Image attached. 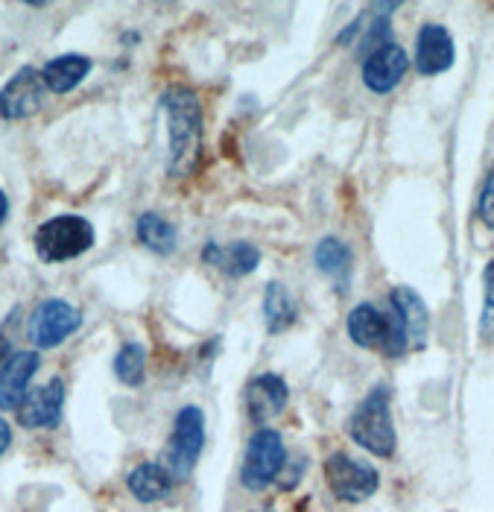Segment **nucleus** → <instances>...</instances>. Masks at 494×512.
<instances>
[{"label":"nucleus","instance_id":"1a4fd4ad","mask_svg":"<svg viewBox=\"0 0 494 512\" xmlns=\"http://www.w3.org/2000/svg\"><path fill=\"white\" fill-rule=\"evenodd\" d=\"M454 33L445 24H424L416 36V71L421 77H439L454 68Z\"/></svg>","mask_w":494,"mask_h":512},{"label":"nucleus","instance_id":"f03ea898","mask_svg":"<svg viewBox=\"0 0 494 512\" xmlns=\"http://www.w3.org/2000/svg\"><path fill=\"white\" fill-rule=\"evenodd\" d=\"M94 226L79 214H59L53 220H44L36 229L33 246L44 264H65L85 255L94 246Z\"/></svg>","mask_w":494,"mask_h":512},{"label":"nucleus","instance_id":"ddd939ff","mask_svg":"<svg viewBox=\"0 0 494 512\" xmlns=\"http://www.w3.org/2000/svg\"><path fill=\"white\" fill-rule=\"evenodd\" d=\"M287 398H290V390H287L284 378L266 372V375H258L255 381H249V387H246V413L252 422L275 419L287 407Z\"/></svg>","mask_w":494,"mask_h":512},{"label":"nucleus","instance_id":"a878e982","mask_svg":"<svg viewBox=\"0 0 494 512\" xmlns=\"http://www.w3.org/2000/svg\"><path fill=\"white\" fill-rule=\"evenodd\" d=\"M9 220V197L0 191V223H6Z\"/></svg>","mask_w":494,"mask_h":512},{"label":"nucleus","instance_id":"5701e85b","mask_svg":"<svg viewBox=\"0 0 494 512\" xmlns=\"http://www.w3.org/2000/svg\"><path fill=\"white\" fill-rule=\"evenodd\" d=\"M480 334L494 340V258L483 270V316H480Z\"/></svg>","mask_w":494,"mask_h":512},{"label":"nucleus","instance_id":"423d86ee","mask_svg":"<svg viewBox=\"0 0 494 512\" xmlns=\"http://www.w3.org/2000/svg\"><path fill=\"white\" fill-rule=\"evenodd\" d=\"M325 480L331 486V495L342 504H363L380 486L378 469L348 454H334L325 460Z\"/></svg>","mask_w":494,"mask_h":512},{"label":"nucleus","instance_id":"b1692460","mask_svg":"<svg viewBox=\"0 0 494 512\" xmlns=\"http://www.w3.org/2000/svg\"><path fill=\"white\" fill-rule=\"evenodd\" d=\"M477 217L483 220L486 229L494 232V164L483 182V191H480V199H477Z\"/></svg>","mask_w":494,"mask_h":512},{"label":"nucleus","instance_id":"f257e3e1","mask_svg":"<svg viewBox=\"0 0 494 512\" xmlns=\"http://www.w3.org/2000/svg\"><path fill=\"white\" fill-rule=\"evenodd\" d=\"M158 106L167 123V176L185 179L202 156V103L193 88L170 85Z\"/></svg>","mask_w":494,"mask_h":512},{"label":"nucleus","instance_id":"7ed1b4c3","mask_svg":"<svg viewBox=\"0 0 494 512\" xmlns=\"http://www.w3.org/2000/svg\"><path fill=\"white\" fill-rule=\"evenodd\" d=\"M348 434L360 448H366L375 457L395 454V425H392V413H389V390L386 387H375L357 404V410L348 419Z\"/></svg>","mask_w":494,"mask_h":512},{"label":"nucleus","instance_id":"4be33fe9","mask_svg":"<svg viewBox=\"0 0 494 512\" xmlns=\"http://www.w3.org/2000/svg\"><path fill=\"white\" fill-rule=\"evenodd\" d=\"M261 267V249H255L252 243L240 240V243H231L223 249V258H220V270L231 278L252 276L255 270Z\"/></svg>","mask_w":494,"mask_h":512},{"label":"nucleus","instance_id":"dca6fc26","mask_svg":"<svg viewBox=\"0 0 494 512\" xmlns=\"http://www.w3.org/2000/svg\"><path fill=\"white\" fill-rule=\"evenodd\" d=\"M41 74H44L50 94H71L74 88L82 85V79L91 74V59L82 53H62V56L50 59L41 68Z\"/></svg>","mask_w":494,"mask_h":512},{"label":"nucleus","instance_id":"aec40b11","mask_svg":"<svg viewBox=\"0 0 494 512\" xmlns=\"http://www.w3.org/2000/svg\"><path fill=\"white\" fill-rule=\"evenodd\" d=\"M313 261H316L319 273L331 276L334 281H340V284L348 281V276H351V264H354L348 243H342L340 237H322V240L316 243V249H313Z\"/></svg>","mask_w":494,"mask_h":512},{"label":"nucleus","instance_id":"0eeeda50","mask_svg":"<svg viewBox=\"0 0 494 512\" xmlns=\"http://www.w3.org/2000/svg\"><path fill=\"white\" fill-rule=\"evenodd\" d=\"M82 325V314L65 299H44L30 316V340L36 349H56L74 337Z\"/></svg>","mask_w":494,"mask_h":512},{"label":"nucleus","instance_id":"9b49d317","mask_svg":"<svg viewBox=\"0 0 494 512\" xmlns=\"http://www.w3.org/2000/svg\"><path fill=\"white\" fill-rule=\"evenodd\" d=\"M38 366H41V355L33 352V349L12 352L6 357L3 372H0V407L6 413L21 410V404L30 395V381L36 378Z\"/></svg>","mask_w":494,"mask_h":512},{"label":"nucleus","instance_id":"4468645a","mask_svg":"<svg viewBox=\"0 0 494 512\" xmlns=\"http://www.w3.org/2000/svg\"><path fill=\"white\" fill-rule=\"evenodd\" d=\"M348 337L354 346L360 349H372V352H383L389 346V316L380 314L375 305H357L348 314Z\"/></svg>","mask_w":494,"mask_h":512},{"label":"nucleus","instance_id":"412c9836","mask_svg":"<svg viewBox=\"0 0 494 512\" xmlns=\"http://www.w3.org/2000/svg\"><path fill=\"white\" fill-rule=\"evenodd\" d=\"M114 375L126 387H141L147 375V349L141 343H123L114 355Z\"/></svg>","mask_w":494,"mask_h":512},{"label":"nucleus","instance_id":"20e7f679","mask_svg":"<svg viewBox=\"0 0 494 512\" xmlns=\"http://www.w3.org/2000/svg\"><path fill=\"white\" fill-rule=\"evenodd\" d=\"M284 466H287V448H284L281 434L272 428H261L246 445V457L240 466V483L249 492H264L266 486H272L278 480Z\"/></svg>","mask_w":494,"mask_h":512},{"label":"nucleus","instance_id":"39448f33","mask_svg":"<svg viewBox=\"0 0 494 512\" xmlns=\"http://www.w3.org/2000/svg\"><path fill=\"white\" fill-rule=\"evenodd\" d=\"M202 448H205V413L199 407H182L173 422L164 469L173 474V480H188Z\"/></svg>","mask_w":494,"mask_h":512},{"label":"nucleus","instance_id":"f3484780","mask_svg":"<svg viewBox=\"0 0 494 512\" xmlns=\"http://www.w3.org/2000/svg\"><path fill=\"white\" fill-rule=\"evenodd\" d=\"M173 483H176L173 474L167 472L161 463H141V466H135L129 472V477H126V486H129L132 498L141 501V504H158V501H164L170 495Z\"/></svg>","mask_w":494,"mask_h":512},{"label":"nucleus","instance_id":"393cba45","mask_svg":"<svg viewBox=\"0 0 494 512\" xmlns=\"http://www.w3.org/2000/svg\"><path fill=\"white\" fill-rule=\"evenodd\" d=\"M12 445V428L9 422H0V451H6Z\"/></svg>","mask_w":494,"mask_h":512},{"label":"nucleus","instance_id":"2eb2a0df","mask_svg":"<svg viewBox=\"0 0 494 512\" xmlns=\"http://www.w3.org/2000/svg\"><path fill=\"white\" fill-rule=\"evenodd\" d=\"M389 305L401 314L407 331H410V349H424L427 343V328H430V311L424 299L413 287H395L389 293Z\"/></svg>","mask_w":494,"mask_h":512},{"label":"nucleus","instance_id":"6ab92c4d","mask_svg":"<svg viewBox=\"0 0 494 512\" xmlns=\"http://www.w3.org/2000/svg\"><path fill=\"white\" fill-rule=\"evenodd\" d=\"M135 235H138V243H141V246H147V249L155 252V255H173V252H176V246H179V235H176V229H173L164 217H158L155 211H147V214H141V217H138V223H135Z\"/></svg>","mask_w":494,"mask_h":512},{"label":"nucleus","instance_id":"a211bd4d","mask_svg":"<svg viewBox=\"0 0 494 512\" xmlns=\"http://www.w3.org/2000/svg\"><path fill=\"white\" fill-rule=\"evenodd\" d=\"M296 316H299V311H296V302H293L290 290L284 284H278V281H269L264 287V319L269 334L287 331L296 322Z\"/></svg>","mask_w":494,"mask_h":512},{"label":"nucleus","instance_id":"9d476101","mask_svg":"<svg viewBox=\"0 0 494 512\" xmlns=\"http://www.w3.org/2000/svg\"><path fill=\"white\" fill-rule=\"evenodd\" d=\"M407 68H410L407 50L395 41H386L363 59V85L372 94H389L407 77Z\"/></svg>","mask_w":494,"mask_h":512},{"label":"nucleus","instance_id":"f8f14e48","mask_svg":"<svg viewBox=\"0 0 494 512\" xmlns=\"http://www.w3.org/2000/svg\"><path fill=\"white\" fill-rule=\"evenodd\" d=\"M62 410H65V384L62 378H53L27 395V401L18 410V419L30 431H44L62 422Z\"/></svg>","mask_w":494,"mask_h":512},{"label":"nucleus","instance_id":"6e6552de","mask_svg":"<svg viewBox=\"0 0 494 512\" xmlns=\"http://www.w3.org/2000/svg\"><path fill=\"white\" fill-rule=\"evenodd\" d=\"M47 82L38 68L24 65L15 77L9 79L0 91V112L6 120H24L33 118L38 109L44 106L47 97Z\"/></svg>","mask_w":494,"mask_h":512}]
</instances>
